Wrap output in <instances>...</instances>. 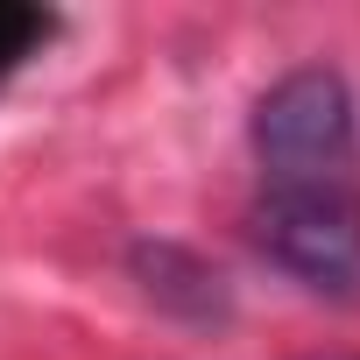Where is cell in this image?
<instances>
[{
    "mask_svg": "<svg viewBox=\"0 0 360 360\" xmlns=\"http://www.w3.org/2000/svg\"><path fill=\"white\" fill-rule=\"evenodd\" d=\"M248 226H255V248L304 290H332V297L360 290V184L353 176L262 184Z\"/></svg>",
    "mask_w": 360,
    "mask_h": 360,
    "instance_id": "cell-1",
    "label": "cell"
},
{
    "mask_svg": "<svg viewBox=\"0 0 360 360\" xmlns=\"http://www.w3.org/2000/svg\"><path fill=\"white\" fill-rule=\"evenodd\" d=\"M255 155L269 184L297 176H353L360 127H353V92L332 64H297L255 99Z\"/></svg>",
    "mask_w": 360,
    "mask_h": 360,
    "instance_id": "cell-2",
    "label": "cell"
},
{
    "mask_svg": "<svg viewBox=\"0 0 360 360\" xmlns=\"http://www.w3.org/2000/svg\"><path fill=\"white\" fill-rule=\"evenodd\" d=\"M127 262H134V283L148 290V304L191 318V325H226L233 290L198 248H184V240H134Z\"/></svg>",
    "mask_w": 360,
    "mask_h": 360,
    "instance_id": "cell-3",
    "label": "cell"
},
{
    "mask_svg": "<svg viewBox=\"0 0 360 360\" xmlns=\"http://www.w3.org/2000/svg\"><path fill=\"white\" fill-rule=\"evenodd\" d=\"M43 43H50V15L43 8H22V0H0V71H15Z\"/></svg>",
    "mask_w": 360,
    "mask_h": 360,
    "instance_id": "cell-4",
    "label": "cell"
}]
</instances>
